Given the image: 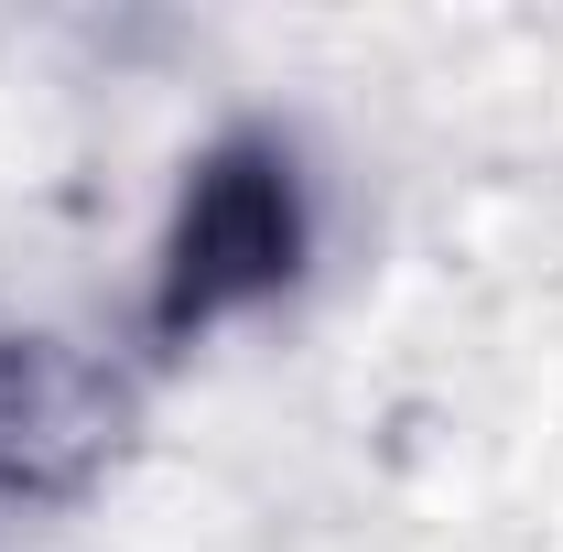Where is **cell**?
Listing matches in <instances>:
<instances>
[{
  "label": "cell",
  "instance_id": "obj_2",
  "mask_svg": "<svg viewBox=\"0 0 563 552\" xmlns=\"http://www.w3.org/2000/svg\"><path fill=\"white\" fill-rule=\"evenodd\" d=\"M131 433V390L76 346L0 325V509H66L109 477Z\"/></svg>",
  "mask_w": 563,
  "mask_h": 552
},
{
  "label": "cell",
  "instance_id": "obj_1",
  "mask_svg": "<svg viewBox=\"0 0 563 552\" xmlns=\"http://www.w3.org/2000/svg\"><path fill=\"white\" fill-rule=\"evenodd\" d=\"M314 261V185H303V152L282 131H228L185 163V196L163 228V261H152V303L141 325L163 357L207 346L217 325L282 303Z\"/></svg>",
  "mask_w": 563,
  "mask_h": 552
}]
</instances>
